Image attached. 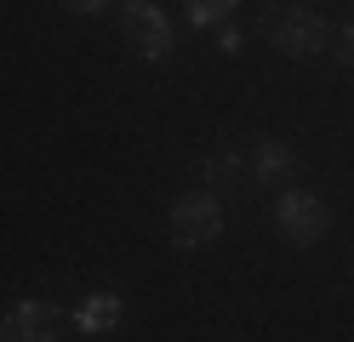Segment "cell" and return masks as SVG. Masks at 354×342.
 <instances>
[{
  "mask_svg": "<svg viewBox=\"0 0 354 342\" xmlns=\"http://www.w3.org/2000/svg\"><path fill=\"white\" fill-rule=\"evenodd\" d=\"M120 35H126V52L138 63H166L177 52V23L154 0H126L120 6Z\"/></svg>",
  "mask_w": 354,
  "mask_h": 342,
  "instance_id": "6da1fadb",
  "label": "cell"
},
{
  "mask_svg": "<svg viewBox=\"0 0 354 342\" xmlns=\"http://www.w3.org/2000/svg\"><path fill=\"white\" fill-rule=\"evenodd\" d=\"M166 234H171L177 251H206V245H217V240H223V200H217L212 189L177 194V200H171Z\"/></svg>",
  "mask_w": 354,
  "mask_h": 342,
  "instance_id": "7a4b0ae2",
  "label": "cell"
},
{
  "mask_svg": "<svg viewBox=\"0 0 354 342\" xmlns=\"http://www.w3.org/2000/svg\"><path fill=\"white\" fill-rule=\"evenodd\" d=\"M263 29H269V46L286 52V57H315L331 40V23L315 6H274L269 17H263Z\"/></svg>",
  "mask_w": 354,
  "mask_h": 342,
  "instance_id": "3957f363",
  "label": "cell"
},
{
  "mask_svg": "<svg viewBox=\"0 0 354 342\" xmlns=\"http://www.w3.org/2000/svg\"><path fill=\"white\" fill-rule=\"evenodd\" d=\"M274 228L286 245H315L331 234V205L315 194V189H280L274 200Z\"/></svg>",
  "mask_w": 354,
  "mask_h": 342,
  "instance_id": "277c9868",
  "label": "cell"
},
{
  "mask_svg": "<svg viewBox=\"0 0 354 342\" xmlns=\"http://www.w3.org/2000/svg\"><path fill=\"white\" fill-rule=\"evenodd\" d=\"M0 342H57V308L35 303V296L12 303L0 314Z\"/></svg>",
  "mask_w": 354,
  "mask_h": 342,
  "instance_id": "5b68a950",
  "label": "cell"
},
{
  "mask_svg": "<svg viewBox=\"0 0 354 342\" xmlns=\"http://www.w3.org/2000/svg\"><path fill=\"white\" fill-rule=\"evenodd\" d=\"M120 319H126V303H120L115 291H86L80 303H75V331L80 336H109Z\"/></svg>",
  "mask_w": 354,
  "mask_h": 342,
  "instance_id": "8992f818",
  "label": "cell"
},
{
  "mask_svg": "<svg viewBox=\"0 0 354 342\" xmlns=\"http://www.w3.org/2000/svg\"><path fill=\"white\" fill-rule=\"evenodd\" d=\"M246 171L257 182H286V177L297 171V149L286 143V137H263V143L252 149V160H246Z\"/></svg>",
  "mask_w": 354,
  "mask_h": 342,
  "instance_id": "52a82bcc",
  "label": "cell"
},
{
  "mask_svg": "<svg viewBox=\"0 0 354 342\" xmlns=\"http://www.w3.org/2000/svg\"><path fill=\"white\" fill-rule=\"evenodd\" d=\"M240 177H252V171H246V160H240L234 149H212L206 154V182L212 189H234Z\"/></svg>",
  "mask_w": 354,
  "mask_h": 342,
  "instance_id": "ba28073f",
  "label": "cell"
},
{
  "mask_svg": "<svg viewBox=\"0 0 354 342\" xmlns=\"http://www.w3.org/2000/svg\"><path fill=\"white\" fill-rule=\"evenodd\" d=\"M234 6L240 0H183V17H189V29H223Z\"/></svg>",
  "mask_w": 354,
  "mask_h": 342,
  "instance_id": "9c48e42d",
  "label": "cell"
},
{
  "mask_svg": "<svg viewBox=\"0 0 354 342\" xmlns=\"http://www.w3.org/2000/svg\"><path fill=\"white\" fill-rule=\"evenodd\" d=\"M331 46H337V63L354 75V23H348V29H331Z\"/></svg>",
  "mask_w": 354,
  "mask_h": 342,
  "instance_id": "30bf717a",
  "label": "cell"
},
{
  "mask_svg": "<svg viewBox=\"0 0 354 342\" xmlns=\"http://www.w3.org/2000/svg\"><path fill=\"white\" fill-rule=\"evenodd\" d=\"M217 52H240V29H234V23H223V29H217Z\"/></svg>",
  "mask_w": 354,
  "mask_h": 342,
  "instance_id": "8fae6325",
  "label": "cell"
},
{
  "mask_svg": "<svg viewBox=\"0 0 354 342\" xmlns=\"http://www.w3.org/2000/svg\"><path fill=\"white\" fill-rule=\"evenodd\" d=\"M63 6H69V12H80V17H97L103 6H115V0H63Z\"/></svg>",
  "mask_w": 354,
  "mask_h": 342,
  "instance_id": "7c38bea8",
  "label": "cell"
}]
</instances>
